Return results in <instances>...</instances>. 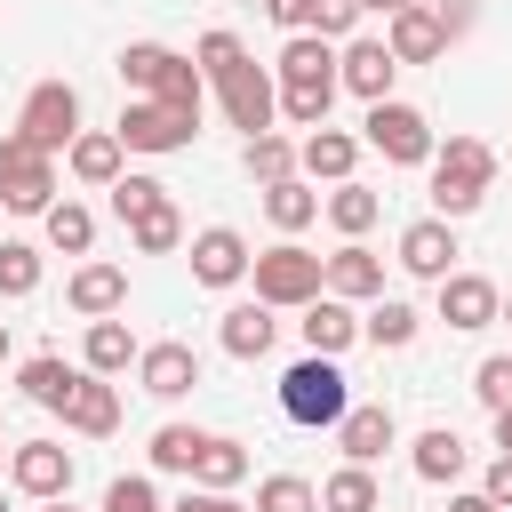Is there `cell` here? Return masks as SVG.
I'll return each mask as SVG.
<instances>
[{"mask_svg":"<svg viewBox=\"0 0 512 512\" xmlns=\"http://www.w3.org/2000/svg\"><path fill=\"white\" fill-rule=\"evenodd\" d=\"M200 448H208V432H192V424H160V432H152V472H192Z\"/></svg>","mask_w":512,"mask_h":512,"instance_id":"cell-36","label":"cell"},{"mask_svg":"<svg viewBox=\"0 0 512 512\" xmlns=\"http://www.w3.org/2000/svg\"><path fill=\"white\" fill-rule=\"evenodd\" d=\"M488 184H496V152L480 144V136H448L440 152H432V216H472L480 200H488Z\"/></svg>","mask_w":512,"mask_h":512,"instance_id":"cell-2","label":"cell"},{"mask_svg":"<svg viewBox=\"0 0 512 512\" xmlns=\"http://www.w3.org/2000/svg\"><path fill=\"white\" fill-rule=\"evenodd\" d=\"M64 168H72L80 184L112 192V184L128 176V144H120V128H80V136L64 144Z\"/></svg>","mask_w":512,"mask_h":512,"instance_id":"cell-13","label":"cell"},{"mask_svg":"<svg viewBox=\"0 0 512 512\" xmlns=\"http://www.w3.org/2000/svg\"><path fill=\"white\" fill-rule=\"evenodd\" d=\"M296 328H304V344H312V352H328V360H336V352H344V344L360 336V312H352L344 296H312Z\"/></svg>","mask_w":512,"mask_h":512,"instance_id":"cell-25","label":"cell"},{"mask_svg":"<svg viewBox=\"0 0 512 512\" xmlns=\"http://www.w3.org/2000/svg\"><path fill=\"white\" fill-rule=\"evenodd\" d=\"M104 512H168V504H160V488H152L144 472H120V480L104 488Z\"/></svg>","mask_w":512,"mask_h":512,"instance_id":"cell-42","label":"cell"},{"mask_svg":"<svg viewBox=\"0 0 512 512\" xmlns=\"http://www.w3.org/2000/svg\"><path fill=\"white\" fill-rule=\"evenodd\" d=\"M264 216H272L280 232H304V224L320 216V192H312V176H280V184H264Z\"/></svg>","mask_w":512,"mask_h":512,"instance_id":"cell-28","label":"cell"},{"mask_svg":"<svg viewBox=\"0 0 512 512\" xmlns=\"http://www.w3.org/2000/svg\"><path fill=\"white\" fill-rule=\"evenodd\" d=\"M192 480H200V488H240V480H248V448H240V440H224V432H208V448H200Z\"/></svg>","mask_w":512,"mask_h":512,"instance_id":"cell-32","label":"cell"},{"mask_svg":"<svg viewBox=\"0 0 512 512\" xmlns=\"http://www.w3.org/2000/svg\"><path fill=\"white\" fill-rule=\"evenodd\" d=\"M0 512H8V504H0Z\"/></svg>","mask_w":512,"mask_h":512,"instance_id":"cell-53","label":"cell"},{"mask_svg":"<svg viewBox=\"0 0 512 512\" xmlns=\"http://www.w3.org/2000/svg\"><path fill=\"white\" fill-rule=\"evenodd\" d=\"M48 512H72V504H64V496H56V504H48Z\"/></svg>","mask_w":512,"mask_h":512,"instance_id":"cell-51","label":"cell"},{"mask_svg":"<svg viewBox=\"0 0 512 512\" xmlns=\"http://www.w3.org/2000/svg\"><path fill=\"white\" fill-rule=\"evenodd\" d=\"M328 104H336V80H296V88H280V120H296V128H328Z\"/></svg>","mask_w":512,"mask_h":512,"instance_id":"cell-35","label":"cell"},{"mask_svg":"<svg viewBox=\"0 0 512 512\" xmlns=\"http://www.w3.org/2000/svg\"><path fill=\"white\" fill-rule=\"evenodd\" d=\"M432 288H440V320H448L456 336H472V328H488V320L504 312L496 280H480V272H448V280H432Z\"/></svg>","mask_w":512,"mask_h":512,"instance_id":"cell-16","label":"cell"},{"mask_svg":"<svg viewBox=\"0 0 512 512\" xmlns=\"http://www.w3.org/2000/svg\"><path fill=\"white\" fill-rule=\"evenodd\" d=\"M328 296H344V304H376V296H384V256L360 248V240H344V248L328 256Z\"/></svg>","mask_w":512,"mask_h":512,"instance_id":"cell-18","label":"cell"},{"mask_svg":"<svg viewBox=\"0 0 512 512\" xmlns=\"http://www.w3.org/2000/svg\"><path fill=\"white\" fill-rule=\"evenodd\" d=\"M464 472V440H456V424H432V432H416V480H456Z\"/></svg>","mask_w":512,"mask_h":512,"instance_id":"cell-30","label":"cell"},{"mask_svg":"<svg viewBox=\"0 0 512 512\" xmlns=\"http://www.w3.org/2000/svg\"><path fill=\"white\" fill-rule=\"evenodd\" d=\"M392 440H400V424H392V408H384V400H376V408H344V424H336L344 464H376Z\"/></svg>","mask_w":512,"mask_h":512,"instance_id":"cell-21","label":"cell"},{"mask_svg":"<svg viewBox=\"0 0 512 512\" xmlns=\"http://www.w3.org/2000/svg\"><path fill=\"white\" fill-rule=\"evenodd\" d=\"M240 168H248L256 184H280V176H296V144H288L280 128H264V136L240 144Z\"/></svg>","mask_w":512,"mask_h":512,"instance_id":"cell-31","label":"cell"},{"mask_svg":"<svg viewBox=\"0 0 512 512\" xmlns=\"http://www.w3.org/2000/svg\"><path fill=\"white\" fill-rule=\"evenodd\" d=\"M64 304H72L80 320H104V312L128 304V272H120V264H80V272L64 280Z\"/></svg>","mask_w":512,"mask_h":512,"instance_id":"cell-20","label":"cell"},{"mask_svg":"<svg viewBox=\"0 0 512 512\" xmlns=\"http://www.w3.org/2000/svg\"><path fill=\"white\" fill-rule=\"evenodd\" d=\"M136 352H144V344L128 336V320H112V312H104V320H88V344H80V368H96V376H120V368H128Z\"/></svg>","mask_w":512,"mask_h":512,"instance_id":"cell-27","label":"cell"},{"mask_svg":"<svg viewBox=\"0 0 512 512\" xmlns=\"http://www.w3.org/2000/svg\"><path fill=\"white\" fill-rule=\"evenodd\" d=\"M0 200L16 216H48L56 208V152H40L24 128L0 136Z\"/></svg>","mask_w":512,"mask_h":512,"instance_id":"cell-6","label":"cell"},{"mask_svg":"<svg viewBox=\"0 0 512 512\" xmlns=\"http://www.w3.org/2000/svg\"><path fill=\"white\" fill-rule=\"evenodd\" d=\"M0 360H8V328H0Z\"/></svg>","mask_w":512,"mask_h":512,"instance_id":"cell-52","label":"cell"},{"mask_svg":"<svg viewBox=\"0 0 512 512\" xmlns=\"http://www.w3.org/2000/svg\"><path fill=\"white\" fill-rule=\"evenodd\" d=\"M496 320H512V296H504V312H496Z\"/></svg>","mask_w":512,"mask_h":512,"instance_id":"cell-50","label":"cell"},{"mask_svg":"<svg viewBox=\"0 0 512 512\" xmlns=\"http://www.w3.org/2000/svg\"><path fill=\"white\" fill-rule=\"evenodd\" d=\"M320 512H376V472L368 464H344L320 480Z\"/></svg>","mask_w":512,"mask_h":512,"instance_id":"cell-33","label":"cell"},{"mask_svg":"<svg viewBox=\"0 0 512 512\" xmlns=\"http://www.w3.org/2000/svg\"><path fill=\"white\" fill-rule=\"evenodd\" d=\"M416 328H424V312H416L408 296H376V304L360 312V336H368V344H384V352L416 344Z\"/></svg>","mask_w":512,"mask_h":512,"instance_id":"cell-26","label":"cell"},{"mask_svg":"<svg viewBox=\"0 0 512 512\" xmlns=\"http://www.w3.org/2000/svg\"><path fill=\"white\" fill-rule=\"evenodd\" d=\"M344 408H352V384H344V368H336L328 352H312V360H296V368L280 376V416H288V424H304V432H336Z\"/></svg>","mask_w":512,"mask_h":512,"instance_id":"cell-3","label":"cell"},{"mask_svg":"<svg viewBox=\"0 0 512 512\" xmlns=\"http://www.w3.org/2000/svg\"><path fill=\"white\" fill-rule=\"evenodd\" d=\"M256 512H320V488L304 472H272V480H256Z\"/></svg>","mask_w":512,"mask_h":512,"instance_id":"cell-37","label":"cell"},{"mask_svg":"<svg viewBox=\"0 0 512 512\" xmlns=\"http://www.w3.org/2000/svg\"><path fill=\"white\" fill-rule=\"evenodd\" d=\"M64 432H80V440H104V432H120V392L88 368L80 376V392H72V408H64Z\"/></svg>","mask_w":512,"mask_h":512,"instance_id":"cell-24","label":"cell"},{"mask_svg":"<svg viewBox=\"0 0 512 512\" xmlns=\"http://www.w3.org/2000/svg\"><path fill=\"white\" fill-rule=\"evenodd\" d=\"M40 288V248L32 240H0V296H32Z\"/></svg>","mask_w":512,"mask_h":512,"instance_id":"cell-40","label":"cell"},{"mask_svg":"<svg viewBox=\"0 0 512 512\" xmlns=\"http://www.w3.org/2000/svg\"><path fill=\"white\" fill-rule=\"evenodd\" d=\"M408 0H360V16H400Z\"/></svg>","mask_w":512,"mask_h":512,"instance_id":"cell-49","label":"cell"},{"mask_svg":"<svg viewBox=\"0 0 512 512\" xmlns=\"http://www.w3.org/2000/svg\"><path fill=\"white\" fill-rule=\"evenodd\" d=\"M352 160H360V136H344V128H312V136L296 144V168H304L312 184H344Z\"/></svg>","mask_w":512,"mask_h":512,"instance_id":"cell-22","label":"cell"},{"mask_svg":"<svg viewBox=\"0 0 512 512\" xmlns=\"http://www.w3.org/2000/svg\"><path fill=\"white\" fill-rule=\"evenodd\" d=\"M216 336H224V352H232V360H264V352H272V336H280V320H272V304H264V296H248V304H232V312H224V328H216Z\"/></svg>","mask_w":512,"mask_h":512,"instance_id":"cell-23","label":"cell"},{"mask_svg":"<svg viewBox=\"0 0 512 512\" xmlns=\"http://www.w3.org/2000/svg\"><path fill=\"white\" fill-rule=\"evenodd\" d=\"M40 224H48V248H64V256H88V248H96V216H88L80 200H56Z\"/></svg>","mask_w":512,"mask_h":512,"instance_id":"cell-34","label":"cell"},{"mask_svg":"<svg viewBox=\"0 0 512 512\" xmlns=\"http://www.w3.org/2000/svg\"><path fill=\"white\" fill-rule=\"evenodd\" d=\"M488 496L512 512V456H496V464H488Z\"/></svg>","mask_w":512,"mask_h":512,"instance_id":"cell-46","label":"cell"},{"mask_svg":"<svg viewBox=\"0 0 512 512\" xmlns=\"http://www.w3.org/2000/svg\"><path fill=\"white\" fill-rule=\"evenodd\" d=\"M360 144H376L392 168H432V120L416 112V104H400V96H376L368 104V120H360Z\"/></svg>","mask_w":512,"mask_h":512,"instance_id":"cell-7","label":"cell"},{"mask_svg":"<svg viewBox=\"0 0 512 512\" xmlns=\"http://www.w3.org/2000/svg\"><path fill=\"white\" fill-rule=\"evenodd\" d=\"M448 512H504V504H496L488 488H472V496H448Z\"/></svg>","mask_w":512,"mask_h":512,"instance_id":"cell-47","label":"cell"},{"mask_svg":"<svg viewBox=\"0 0 512 512\" xmlns=\"http://www.w3.org/2000/svg\"><path fill=\"white\" fill-rule=\"evenodd\" d=\"M120 80L136 88V96H152V104H176V112H200V64L192 56H176V48H160V40H128L120 48Z\"/></svg>","mask_w":512,"mask_h":512,"instance_id":"cell-4","label":"cell"},{"mask_svg":"<svg viewBox=\"0 0 512 512\" xmlns=\"http://www.w3.org/2000/svg\"><path fill=\"white\" fill-rule=\"evenodd\" d=\"M8 480H16L24 496L56 504V496H72V448H64V440H24V448L8 456Z\"/></svg>","mask_w":512,"mask_h":512,"instance_id":"cell-10","label":"cell"},{"mask_svg":"<svg viewBox=\"0 0 512 512\" xmlns=\"http://www.w3.org/2000/svg\"><path fill=\"white\" fill-rule=\"evenodd\" d=\"M192 136H200V112H176V104H152V96H136L120 112V144L128 152H152L160 160V152H184Z\"/></svg>","mask_w":512,"mask_h":512,"instance_id":"cell-9","label":"cell"},{"mask_svg":"<svg viewBox=\"0 0 512 512\" xmlns=\"http://www.w3.org/2000/svg\"><path fill=\"white\" fill-rule=\"evenodd\" d=\"M152 208H168V184H160V176H136V168H128V176L112 184V216H120V224H136V216H152Z\"/></svg>","mask_w":512,"mask_h":512,"instance_id":"cell-38","label":"cell"},{"mask_svg":"<svg viewBox=\"0 0 512 512\" xmlns=\"http://www.w3.org/2000/svg\"><path fill=\"white\" fill-rule=\"evenodd\" d=\"M16 128H24L40 152H64V144L80 136V88H72V80H40V88L24 96Z\"/></svg>","mask_w":512,"mask_h":512,"instance_id":"cell-8","label":"cell"},{"mask_svg":"<svg viewBox=\"0 0 512 512\" xmlns=\"http://www.w3.org/2000/svg\"><path fill=\"white\" fill-rule=\"evenodd\" d=\"M248 240L232 232V224H208V232H192V280L200 288H232V280H248Z\"/></svg>","mask_w":512,"mask_h":512,"instance_id":"cell-15","label":"cell"},{"mask_svg":"<svg viewBox=\"0 0 512 512\" xmlns=\"http://www.w3.org/2000/svg\"><path fill=\"white\" fill-rule=\"evenodd\" d=\"M472 392H480V408H488V416H496V408H512V352L480 360V368H472Z\"/></svg>","mask_w":512,"mask_h":512,"instance_id":"cell-41","label":"cell"},{"mask_svg":"<svg viewBox=\"0 0 512 512\" xmlns=\"http://www.w3.org/2000/svg\"><path fill=\"white\" fill-rule=\"evenodd\" d=\"M352 24H360V0H312V16H304V32H320V40H352Z\"/></svg>","mask_w":512,"mask_h":512,"instance_id":"cell-43","label":"cell"},{"mask_svg":"<svg viewBox=\"0 0 512 512\" xmlns=\"http://www.w3.org/2000/svg\"><path fill=\"white\" fill-rule=\"evenodd\" d=\"M128 240H136L144 256H168V248H184V216H176V200H168V208H152V216H136V224H128Z\"/></svg>","mask_w":512,"mask_h":512,"instance_id":"cell-39","label":"cell"},{"mask_svg":"<svg viewBox=\"0 0 512 512\" xmlns=\"http://www.w3.org/2000/svg\"><path fill=\"white\" fill-rule=\"evenodd\" d=\"M136 384H144L152 400H184V392L200 384V352H192V344H144V352H136Z\"/></svg>","mask_w":512,"mask_h":512,"instance_id":"cell-17","label":"cell"},{"mask_svg":"<svg viewBox=\"0 0 512 512\" xmlns=\"http://www.w3.org/2000/svg\"><path fill=\"white\" fill-rule=\"evenodd\" d=\"M392 72H400V56H392L384 40H360V32H352V40L336 48V80H344V88H352L360 104L392 96Z\"/></svg>","mask_w":512,"mask_h":512,"instance_id":"cell-12","label":"cell"},{"mask_svg":"<svg viewBox=\"0 0 512 512\" xmlns=\"http://www.w3.org/2000/svg\"><path fill=\"white\" fill-rule=\"evenodd\" d=\"M248 272H256V296H264L272 312H304L312 296H328V256H312V248H296V240L264 248Z\"/></svg>","mask_w":512,"mask_h":512,"instance_id":"cell-5","label":"cell"},{"mask_svg":"<svg viewBox=\"0 0 512 512\" xmlns=\"http://www.w3.org/2000/svg\"><path fill=\"white\" fill-rule=\"evenodd\" d=\"M192 64L208 72V88L224 96V120L240 128V136H264L272 120H280V80L240 48V32H200V48H192Z\"/></svg>","mask_w":512,"mask_h":512,"instance_id":"cell-1","label":"cell"},{"mask_svg":"<svg viewBox=\"0 0 512 512\" xmlns=\"http://www.w3.org/2000/svg\"><path fill=\"white\" fill-rule=\"evenodd\" d=\"M496 448L512 456V408H496Z\"/></svg>","mask_w":512,"mask_h":512,"instance_id":"cell-48","label":"cell"},{"mask_svg":"<svg viewBox=\"0 0 512 512\" xmlns=\"http://www.w3.org/2000/svg\"><path fill=\"white\" fill-rule=\"evenodd\" d=\"M320 208H328V224H336V232H344V240H360V232H368V224H376V216H384V200H376V192H368V184H352V176H344V184H336V192H328V200H320Z\"/></svg>","mask_w":512,"mask_h":512,"instance_id":"cell-29","label":"cell"},{"mask_svg":"<svg viewBox=\"0 0 512 512\" xmlns=\"http://www.w3.org/2000/svg\"><path fill=\"white\" fill-rule=\"evenodd\" d=\"M264 16H272V24H288V32H304V16H312V0H264Z\"/></svg>","mask_w":512,"mask_h":512,"instance_id":"cell-45","label":"cell"},{"mask_svg":"<svg viewBox=\"0 0 512 512\" xmlns=\"http://www.w3.org/2000/svg\"><path fill=\"white\" fill-rule=\"evenodd\" d=\"M168 512H256V504H240L232 488H184V496H176Z\"/></svg>","mask_w":512,"mask_h":512,"instance_id":"cell-44","label":"cell"},{"mask_svg":"<svg viewBox=\"0 0 512 512\" xmlns=\"http://www.w3.org/2000/svg\"><path fill=\"white\" fill-rule=\"evenodd\" d=\"M400 272L448 280V272H456V224H448V216H416V224L400 232Z\"/></svg>","mask_w":512,"mask_h":512,"instance_id":"cell-14","label":"cell"},{"mask_svg":"<svg viewBox=\"0 0 512 512\" xmlns=\"http://www.w3.org/2000/svg\"><path fill=\"white\" fill-rule=\"evenodd\" d=\"M384 48H392L400 64H432V56H448V24H440V8L408 0L400 16H384Z\"/></svg>","mask_w":512,"mask_h":512,"instance_id":"cell-11","label":"cell"},{"mask_svg":"<svg viewBox=\"0 0 512 512\" xmlns=\"http://www.w3.org/2000/svg\"><path fill=\"white\" fill-rule=\"evenodd\" d=\"M80 376H88V368H72V360H56V352H32V360L16 368V384H24V400H32V408H48V416H64V408H72V392H80Z\"/></svg>","mask_w":512,"mask_h":512,"instance_id":"cell-19","label":"cell"}]
</instances>
